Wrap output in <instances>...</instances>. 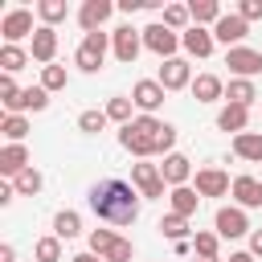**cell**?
Instances as JSON below:
<instances>
[{
	"instance_id": "f1b7e54d",
	"label": "cell",
	"mask_w": 262,
	"mask_h": 262,
	"mask_svg": "<svg viewBox=\"0 0 262 262\" xmlns=\"http://www.w3.org/2000/svg\"><path fill=\"white\" fill-rule=\"evenodd\" d=\"M41 184H45V180H41V172H37V168H25V172L12 180L16 196H37V192H41Z\"/></svg>"
},
{
	"instance_id": "60d3db41",
	"label": "cell",
	"mask_w": 262,
	"mask_h": 262,
	"mask_svg": "<svg viewBox=\"0 0 262 262\" xmlns=\"http://www.w3.org/2000/svg\"><path fill=\"white\" fill-rule=\"evenodd\" d=\"M172 147H176V127H172V123H164V131H160V143H156V151H160V156H172Z\"/></svg>"
},
{
	"instance_id": "8992f818",
	"label": "cell",
	"mask_w": 262,
	"mask_h": 262,
	"mask_svg": "<svg viewBox=\"0 0 262 262\" xmlns=\"http://www.w3.org/2000/svg\"><path fill=\"white\" fill-rule=\"evenodd\" d=\"M131 184L139 188V196H147V201H156V196H164V172H160V164H131Z\"/></svg>"
},
{
	"instance_id": "6da1fadb",
	"label": "cell",
	"mask_w": 262,
	"mask_h": 262,
	"mask_svg": "<svg viewBox=\"0 0 262 262\" xmlns=\"http://www.w3.org/2000/svg\"><path fill=\"white\" fill-rule=\"evenodd\" d=\"M86 201H90L94 217L106 221V225H131L139 217V192H135V184L115 180V176L102 180V184H94Z\"/></svg>"
},
{
	"instance_id": "ffe728a7",
	"label": "cell",
	"mask_w": 262,
	"mask_h": 262,
	"mask_svg": "<svg viewBox=\"0 0 262 262\" xmlns=\"http://www.w3.org/2000/svg\"><path fill=\"white\" fill-rule=\"evenodd\" d=\"M233 156H237V160H250V164H262V131H242V135H233Z\"/></svg>"
},
{
	"instance_id": "9c48e42d",
	"label": "cell",
	"mask_w": 262,
	"mask_h": 262,
	"mask_svg": "<svg viewBox=\"0 0 262 262\" xmlns=\"http://www.w3.org/2000/svg\"><path fill=\"white\" fill-rule=\"evenodd\" d=\"M164 86L156 82V78H143V82H135V90H131V102H135V111H143V115H156L160 106H164Z\"/></svg>"
},
{
	"instance_id": "d590c367",
	"label": "cell",
	"mask_w": 262,
	"mask_h": 262,
	"mask_svg": "<svg viewBox=\"0 0 262 262\" xmlns=\"http://www.w3.org/2000/svg\"><path fill=\"white\" fill-rule=\"evenodd\" d=\"M188 20H192V12H188V4H168V8H164V25H168L172 33H176V29H184Z\"/></svg>"
},
{
	"instance_id": "9a60e30c",
	"label": "cell",
	"mask_w": 262,
	"mask_h": 262,
	"mask_svg": "<svg viewBox=\"0 0 262 262\" xmlns=\"http://www.w3.org/2000/svg\"><path fill=\"white\" fill-rule=\"evenodd\" d=\"M160 172H164V184H172V188H184V184H188V176H192V164H188V156L172 151V156H164Z\"/></svg>"
},
{
	"instance_id": "2e32d148",
	"label": "cell",
	"mask_w": 262,
	"mask_h": 262,
	"mask_svg": "<svg viewBox=\"0 0 262 262\" xmlns=\"http://www.w3.org/2000/svg\"><path fill=\"white\" fill-rule=\"evenodd\" d=\"M180 45H184L192 57H209L217 41H213V33H209V29H201V25H188V29L180 33Z\"/></svg>"
},
{
	"instance_id": "836d02e7",
	"label": "cell",
	"mask_w": 262,
	"mask_h": 262,
	"mask_svg": "<svg viewBox=\"0 0 262 262\" xmlns=\"http://www.w3.org/2000/svg\"><path fill=\"white\" fill-rule=\"evenodd\" d=\"M66 82H70V74H66V66H45L41 70V86L53 94V90H66Z\"/></svg>"
},
{
	"instance_id": "7bdbcfd3",
	"label": "cell",
	"mask_w": 262,
	"mask_h": 262,
	"mask_svg": "<svg viewBox=\"0 0 262 262\" xmlns=\"http://www.w3.org/2000/svg\"><path fill=\"white\" fill-rule=\"evenodd\" d=\"M147 8V0H119V12H139Z\"/></svg>"
},
{
	"instance_id": "30bf717a",
	"label": "cell",
	"mask_w": 262,
	"mask_h": 262,
	"mask_svg": "<svg viewBox=\"0 0 262 262\" xmlns=\"http://www.w3.org/2000/svg\"><path fill=\"white\" fill-rule=\"evenodd\" d=\"M225 66L237 78H254V74H262V53L250 45H237V49H225Z\"/></svg>"
},
{
	"instance_id": "d6a6232c",
	"label": "cell",
	"mask_w": 262,
	"mask_h": 262,
	"mask_svg": "<svg viewBox=\"0 0 262 262\" xmlns=\"http://www.w3.org/2000/svg\"><path fill=\"white\" fill-rule=\"evenodd\" d=\"M0 66H4V74H16V70L29 66V53H25L20 45H4V49H0Z\"/></svg>"
},
{
	"instance_id": "d6986e66",
	"label": "cell",
	"mask_w": 262,
	"mask_h": 262,
	"mask_svg": "<svg viewBox=\"0 0 262 262\" xmlns=\"http://www.w3.org/2000/svg\"><path fill=\"white\" fill-rule=\"evenodd\" d=\"M229 192H233L237 209H258L262 205V180H254V176H237Z\"/></svg>"
},
{
	"instance_id": "7dc6e473",
	"label": "cell",
	"mask_w": 262,
	"mask_h": 262,
	"mask_svg": "<svg viewBox=\"0 0 262 262\" xmlns=\"http://www.w3.org/2000/svg\"><path fill=\"white\" fill-rule=\"evenodd\" d=\"M70 262H102V258H98V254H90V250H86V254H74V258H70Z\"/></svg>"
},
{
	"instance_id": "4316f807",
	"label": "cell",
	"mask_w": 262,
	"mask_h": 262,
	"mask_svg": "<svg viewBox=\"0 0 262 262\" xmlns=\"http://www.w3.org/2000/svg\"><path fill=\"white\" fill-rule=\"evenodd\" d=\"M45 106H49V90H45V86H29V90H20L16 115H20V111H45Z\"/></svg>"
},
{
	"instance_id": "8d00e7d4",
	"label": "cell",
	"mask_w": 262,
	"mask_h": 262,
	"mask_svg": "<svg viewBox=\"0 0 262 262\" xmlns=\"http://www.w3.org/2000/svg\"><path fill=\"white\" fill-rule=\"evenodd\" d=\"M131 106H135L131 98H111V102H106V119L127 127V123H131Z\"/></svg>"
},
{
	"instance_id": "3957f363",
	"label": "cell",
	"mask_w": 262,
	"mask_h": 262,
	"mask_svg": "<svg viewBox=\"0 0 262 262\" xmlns=\"http://www.w3.org/2000/svg\"><path fill=\"white\" fill-rule=\"evenodd\" d=\"M106 49H111V33H86L78 53H74V66L82 74H98L102 61H106Z\"/></svg>"
},
{
	"instance_id": "484cf974",
	"label": "cell",
	"mask_w": 262,
	"mask_h": 262,
	"mask_svg": "<svg viewBox=\"0 0 262 262\" xmlns=\"http://www.w3.org/2000/svg\"><path fill=\"white\" fill-rule=\"evenodd\" d=\"M78 233H82V217H78L74 209H61V213L53 217V237L70 242V237H78Z\"/></svg>"
},
{
	"instance_id": "ee69618b",
	"label": "cell",
	"mask_w": 262,
	"mask_h": 262,
	"mask_svg": "<svg viewBox=\"0 0 262 262\" xmlns=\"http://www.w3.org/2000/svg\"><path fill=\"white\" fill-rule=\"evenodd\" d=\"M250 254H254V258H262V229H254V233H250Z\"/></svg>"
},
{
	"instance_id": "f35d334b",
	"label": "cell",
	"mask_w": 262,
	"mask_h": 262,
	"mask_svg": "<svg viewBox=\"0 0 262 262\" xmlns=\"http://www.w3.org/2000/svg\"><path fill=\"white\" fill-rule=\"evenodd\" d=\"M192 250H196V258H217V233H192Z\"/></svg>"
},
{
	"instance_id": "ba28073f",
	"label": "cell",
	"mask_w": 262,
	"mask_h": 262,
	"mask_svg": "<svg viewBox=\"0 0 262 262\" xmlns=\"http://www.w3.org/2000/svg\"><path fill=\"white\" fill-rule=\"evenodd\" d=\"M0 33H4V45H16V41L33 37V33H37V29H33V12H29V8H12V12H4Z\"/></svg>"
},
{
	"instance_id": "c3c4849f",
	"label": "cell",
	"mask_w": 262,
	"mask_h": 262,
	"mask_svg": "<svg viewBox=\"0 0 262 262\" xmlns=\"http://www.w3.org/2000/svg\"><path fill=\"white\" fill-rule=\"evenodd\" d=\"M229 262H254V254H250V250H242V254H229Z\"/></svg>"
},
{
	"instance_id": "f6af8a7d",
	"label": "cell",
	"mask_w": 262,
	"mask_h": 262,
	"mask_svg": "<svg viewBox=\"0 0 262 262\" xmlns=\"http://www.w3.org/2000/svg\"><path fill=\"white\" fill-rule=\"evenodd\" d=\"M12 196H16V188L12 184H0V205H12Z\"/></svg>"
},
{
	"instance_id": "7402d4cb",
	"label": "cell",
	"mask_w": 262,
	"mask_h": 262,
	"mask_svg": "<svg viewBox=\"0 0 262 262\" xmlns=\"http://www.w3.org/2000/svg\"><path fill=\"white\" fill-rule=\"evenodd\" d=\"M246 123H250V111H246V106H233V102H225L221 115H217V127H221V131H233V135H242Z\"/></svg>"
},
{
	"instance_id": "cb8c5ba5",
	"label": "cell",
	"mask_w": 262,
	"mask_h": 262,
	"mask_svg": "<svg viewBox=\"0 0 262 262\" xmlns=\"http://www.w3.org/2000/svg\"><path fill=\"white\" fill-rule=\"evenodd\" d=\"M188 12H192V25H201V29H205V25H217V20L225 16L217 0H192V4H188Z\"/></svg>"
},
{
	"instance_id": "5b68a950",
	"label": "cell",
	"mask_w": 262,
	"mask_h": 262,
	"mask_svg": "<svg viewBox=\"0 0 262 262\" xmlns=\"http://www.w3.org/2000/svg\"><path fill=\"white\" fill-rule=\"evenodd\" d=\"M111 49H115V57H119L123 66H135V57H139V49H143V33L131 29V25H119V29L111 33Z\"/></svg>"
},
{
	"instance_id": "ab89813d",
	"label": "cell",
	"mask_w": 262,
	"mask_h": 262,
	"mask_svg": "<svg viewBox=\"0 0 262 262\" xmlns=\"http://www.w3.org/2000/svg\"><path fill=\"white\" fill-rule=\"evenodd\" d=\"M131 254H135V246H131L127 237H115V246L106 250V258H102V262H131Z\"/></svg>"
},
{
	"instance_id": "52a82bcc",
	"label": "cell",
	"mask_w": 262,
	"mask_h": 262,
	"mask_svg": "<svg viewBox=\"0 0 262 262\" xmlns=\"http://www.w3.org/2000/svg\"><path fill=\"white\" fill-rule=\"evenodd\" d=\"M213 229H217V237H246L250 233V221H246V209H237V205H225V209H217V217H213Z\"/></svg>"
},
{
	"instance_id": "b9f144b4",
	"label": "cell",
	"mask_w": 262,
	"mask_h": 262,
	"mask_svg": "<svg viewBox=\"0 0 262 262\" xmlns=\"http://www.w3.org/2000/svg\"><path fill=\"white\" fill-rule=\"evenodd\" d=\"M237 16L250 25V20H262V0H242L237 4Z\"/></svg>"
},
{
	"instance_id": "7c38bea8",
	"label": "cell",
	"mask_w": 262,
	"mask_h": 262,
	"mask_svg": "<svg viewBox=\"0 0 262 262\" xmlns=\"http://www.w3.org/2000/svg\"><path fill=\"white\" fill-rule=\"evenodd\" d=\"M156 82H160L164 90H184V86H192V70H188L184 57H168V61L160 66Z\"/></svg>"
},
{
	"instance_id": "e575fe53",
	"label": "cell",
	"mask_w": 262,
	"mask_h": 262,
	"mask_svg": "<svg viewBox=\"0 0 262 262\" xmlns=\"http://www.w3.org/2000/svg\"><path fill=\"white\" fill-rule=\"evenodd\" d=\"M106 123H111L106 111H82V115H78V131H86V135H98Z\"/></svg>"
},
{
	"instance_id": "44dd1931",
	"label": "cell",
	"mask_w": 262,
	"mask_h": 262,
	"mask_svg": "<svg viewBox=\"0 0 262 262\" xmlns=\"http://www.w3.org/2000/svg\"><path fill=\"white\" fill-rule=\"evenodd\" d=\"M188 90H192V98H196V102H217V98L225 94V86H221V78H217V74H196Z\"/></svg>"
},
{
	"instance_id": "74e56055",
	"label": "cell",
	"mask_w": 262,
	"mask_h": 262,
	"mask_svg": "<svg viewBox=\"0 0 262 262\" xmlns=\"http://www.w3.org/2000/svg\"><path fill=\"white\" fill-rule=\"evenodd\" d=\"M115 237H119V233H111V229H90V254L106 258V250L115 246Z\"/></svg>"
},
{
	"instance_id": "681fc988",
	"label": "cell",
	"mask_w": 262,
	"mask_h": 262,
	"mask_svg": "<svg viewBox=\"0 0 262 262\" xmlns=\"http://www.w3.org/2000/svg\"><path fill=\"white\" fill-rule=\"evenodd\" d=\"M196 262H217V258H196Z\"/></svg>"
},
{
	"instance_id": "4fadbf2b",
	"label": "cell",
	"mask_w": 262,
	"mask_h": 262,
	"mask_svg": "<svg viewBox=\"0 0 262 262\" xmlns=\"http://www.w3.org/2000/svg\"><path fill=\"white\" fill-rule=\"evenodd\" d=\"M29 57H33V61H41V66H53V57H57V29L37 25L33 45H29Z\"/></svg>"
},
{
	"instance_id": "f546056e",
	"label": "cell",
	"mask_w": 262,
	"mask_h": 262,
	"mask_svg": "<svg viewBox=\"0 0 262 262\" xmlns=\"http://www.w3.org/2000/svg\"><path fill=\"white\" fill-rule=\"evenodd\" d=\"M160 233L172 237V242H188V217H176V213L160 217Z\"/></svg>"
},
{
	"instance_id": "8fae6325",
	"label": "cell",
	"mask_w": 262,
	"mask_h": 262,
	"mask_svg": "<svg viewBox=\"0 0 262 262\" xmlns=\"http://www.w3.org/2000/svg\"><path fill=\"white\" fill-rule=\"evenodd\" d=\"M246 33H250V25H246V20L237 16V12H225V16H221V20L213 25V41H221L225 49H237Z\"/></svg>"
},
{
	"instance_id": "7a4b0ae2",
	"label": "cell",
	"mask_w": 262,
	"mask_h": 262,
	"mask_svg": "<svg viewBox=\"0 0 262 262\" xmlns=\"http://www.w3.org/2000/svg\"><path fill=\"white\" fill-rule=\"evenodd\" d=\"M160 131H164V123H160L156 115H139V119H131V123L119 131V143H123L131 156L147 160V156H160V151H156V143H160Z\"/></svg>"
},
{
	"instance_id": "277c9868",
	"label": "cell",
	"mask_w": 262,
	"mask_h": 262,
	"mask_svg": "<svg viewBox=\"0 0 262 262\" xmlns=\"http://www.w3.org/2000/svg\"><path fill=\"white\" fill-rule=\"evenodd\" d=\"M143 45H147V49H151L156 57H164V61H168V57H176L180 33H172V29L164 25V20H156V25H147V29H143Z\"/></svg>"
},
{
	"instance_id": "4dcf8cb0",
	"label": "cell",
	"mask_w": 262,
	"mask_h": 262,
	"mask_svg": "<svg viewBox=\"0 0 262 262\" xmlns=\"http://www.w3.org/2000/svg\"><path fill=\"white\" fill-rule=\"evenodd\" d=\"M33 258L37 262H61V237H37V246H33Z\"/></svg>"
},
{
	"instance_id": "d4e9b609",
	"label": "cell",
	"mask_w": 262,
	"mask_h": 262,
	"mask_svg": "<svg viewBox=\"0 0 262 262\" xmlns=\"http://www.w3.org/2000/svg\"><path fill=\"white\" fill-rule=\"evenodd\" d=\"M225 98H229L233 106H246V111H250V102L258 98V90H254V82H250V78H233V82L225 86Z\"/></svg>"
},
{
	"instance_id": "ac0fdd59",
	"label": "cell",
	"mask_w": 262,
	"mask_h": 262,
	"mask_svg": "<svg viewBox=\"0 0 262 262\" xmlns=\"http://www.w3.org/2000/svg\"><path fill=\"white\" fill-rule=\"evenodd\" d=\"M233 184H229V176L221 172V168H201L196 172V192L201 196H225Z\"/></svg>"
},
{
	"instance_id": "e0dca14e",
	"label": "cell",
	"mask_w": 262,
	"mask_h": 262,
	"mask_svg": "<svg viewBox=\"0 0 262 262\" xmlns=\"http://www.w3.org/2000/svg\"><path fill=\"white\" fill-rule=\"evenodd\" d=\"M25 168H29V147H25V143H4V147H0V172L16 180Z\"/></svg>"
},
{
	"instance_id": "bcb514c9",
	"label": "cell",
	"mask_w": 262,
	"mask_h": 262,
	"mask_svg": "<svg viewBox=\"0 0 262 262\" xmlns=\"http://www.w3.org/2000/svg\"><path fill=\"white\" fill-rule=\"evenodd\" d=\"M0 262H16V250H12V246H8V242H4V246H0Z\"/></svg>"
},
{
	"instance_id": "603a6c76",
	"label": "cell",
	"mask_w": 262,
	"mask_h": 262,
	"mask_svg": "<svg viewBox=\"0 0 262 262\" xmlns=\"http://www.w3.org/2000/svg\"><path fill=\"white\" fill-rule=\"evenodd\" d=\"M168 201H172V213H176V217H192V213H196V205H201V192L184 184V188H172V192H168Z\"/></svg>"
},
{
	"instance_id": "5bb4252c",
	"label": "cell",
	"mask_w": 262,
	"mask_h": 262,
	"mask_svg": "<svg viewBox=\"0 0 262 262\" xmlns=\"http://www.w3.org/2000/svg\"><path fill=\"white\" fill-rule=\"evenodd\" d=\"M115 12V4L111 0H86L82 8H78V20H82V29L86 33H102V20Z\"/></svg>"
},
{
	"instance_id": "83f0119b",
	"label": "cell",
	"mask_w": 262,
	"mask_h": 262,
	"mask_svg": "<svg viewBox=\"0 0 262 262\" xmlns=\"http://www.w3.org/2000/svg\"><path fill=\"white\" fill-rule=\"evenodd\" d=\"M0 131H4L8 143H25V135H29V119H25V115H4Z\"/></svg>"
},
{
	"instance_id": "1f68e13d",
	"label": "cell",
	"mask_w": 262,
	"mask_h": 262,
	"mask_svg": "<svg viewBox=\"0 0 262 262\" xmlns=\"http://www.w3.org/2000/svg\"><path fill=\"white\" fill-rule=\"evenodd\" d=\"M37 16L53 29L57 20H66V16H70V8H66V0H41V4H37Z\"/></svg>"
}]
</instances>
